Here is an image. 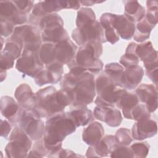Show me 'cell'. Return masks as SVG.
<instances>
[{"label": "cell", "instance_id": "cell-1", "mask_svg": "<svg viewBox=\"0 0 158 158\" xmlns=\"http://www.w3.org/2000/svg\"><path fill=\"white\" fill-rule=\"evenodd\" d=\"M60 86L69 94L74 106L89 104L96 96L94 77L88 71L81 73L69 71L64 75Z\"/></svg>", "mask_w": 158, "mask_h": 158}, {"label": "cell", "instance_id": "cell-2", "mask_svg": "<svg viewBox=\"0 0 158 158\" xmlns=\"http://www.w3.org/2000/svg\"><path fill=\"white\" fill-rule=\"evenodd\" d=\"M76 128V125L67 112L62 111L48 118L43 140L49 154L62 148V141L75 132Z\"/></svg>", "mask_w": 158, "mask_h": 158}, {"label": "cell", "instance_id": "cell-3", "mask_svg": "<svg viewBox=\"0 0 158 158\" xmlns=\"http://www.w3.org/2000/svg\"><path fill=\"white\" fill-rule=\"evenodd\" d=\"M35 105L33 108L41 117H49L62 112L72 103L69 94L64 90H57L53 86L41 89L36 93Z\"/></svg>", "mask_w": 158, "mask_h": 158}, {"label": "cell", "instance_id": "cell-4", "mask_svg": "<svg viewBox=\"0 0 158 158\" xmlns=\"http://www.w3.org/2000/svg\"><path fill=\"white\" fill-rule=\"evenodd\" d=\"M96 91L98 96L94 101L97 106H115L121 95L127 90L116 84L104 72L95 80Z\"/></svg>", "mask_w": 158, "mask_h": 158}, {"label": "cell", "instance_id": "cell-5", "mask_svg": "<svg viewBox=\"0 0 158 158\" xmlns=\"http://www.w3.org/2000/svg\"><path fill=\"white\" fill-rule=\"evenodd\" d=\"M102 53V46L98 42H89L80 46L73 59L81 68L91 73H96L103 68L99 59Z\"/></svg>", "mask_w": 158, "mask_h": 158}, {"label": "cell", "instance_id": "cell-6", "mask_svg": "<svg viewBox=\"0 0 158 158\" xmlns=\"http://www.w3.org/2000/svg\"><path fill=\"white\" fill-rule=\"evenodd\" d=\"M9 138V141L5 148L7 157L10 158L27 157L32 141L26 132L19 126L15 125Z\"/></svg>", "mask_w": 158, "mask_h": 158}, {"label": "cell", "instance_id": "cell-7", "mask_svg": "<svg viewBox=\"0 0 158 158\" xmlns=\"http://www.w3.org/2000/svg\"><path fill=\"white\" fill-rule=\"evenodd\" d=\"M41 118L33 109H23L17 124L31 139L39 140L44 132V124Z\"/></svg>", "mask_w": 158, "mask_h": 158}, {"label": "cell", "instance_id": "cell-8", "mask_svg": "<svg viewBox=\"0 0 158 158\" xmlns=\"http://www.w3.org/2000/svg\"><path fill=\"white\" fill-rule=\"evenodd\" d=\"M72 37L80 46L89 42H98L101 44L106 42L104 30L97 20L81 28L77 27L73 30Z\"/></svg>", "mask_w": 158, "mask_h": 158}, {"label": "cell", "instance_id": "cell-9", "mask_svg": "<svg viewBox=\"0 0 158 158\" xmlns=\"http://www.w3.org/2000/svg\"><path fill=\"white\" fill-rule=\"evenodd\" d=\"M12 36L22 40L23 49L38 51L41 46V33L33 25H22L14 28Z\"/></svg>", "mask_w": 158, "mask_h": 158}, {"label": "cell", "instance_id": "cell-10", "mask_svg": "<svg viewBox=\"0 0 158 158\" xmlns=\"http://www.w3.org/2000/svg\"><path fill=\"white\" fill-rule=\"evenodd\" d=\"M15 67L19 72L35 78L43 69L44 64L37 51L23 49L16 62Z\"/></svg>", "mask_w": 158, "mask_h": 158}, {"label": "cell", "instance_id": "cell-11", "mask_svg": "<svg viewBox=\"0 0 158 158\" xmlns=\"http://www.w3.org/2000/svg\"><path fill=\"white\" fill-rule=\"evenodd\" d=\"M63 73V64L55 60L46 65V69H43L34 78V81L37 85L40 86L49 83L55 84L62 79Z\"/></svg>", "mask_w": 158, "mask_h": 158}, {"label": "cell", "instance_id": "cell-12", "mask_svg": "<svg viewBox=\"0 0 158 158\" xmlns=\"http://www.w3.org/2000/svg\"><path fill=\"white\" fill-rule=\"evenodd\" d=\"M135 52L139 59L143 62L146 71L157 69V52L151 41L137 44Z\"/></svg>", "mask_w": 158, "mask_h": 158}, {"label": "cell", "instance_id": "cell-13", "mask_svg": "<svg viewBox=\"0 0 158 158\" xmlns=\"http://www.w3.org/2000/svg\"><path fill=\"white\" fill-rule=\"evenodd\" d=\"M135 92L139 101L144 103L150 113L156 110L157 108V91L156 86L143 83L139 85Z\"/></svg>", "mask_w": 158, "mask_h": 158}, {"label": "cell", "instance_id": "cell-14", "mask_svg": "<svg viewBox=\"0 0 158 158\" xmlns=\"http://www.w3.org/2000/svg\"><path fill=\"white\" fill-rule=\"evenodd\" d=\"M93 115L95 118L112 127L119 126L122 121L120 111L114 106H97L94 109Z\"/></svg>", "mask_w": 158, "mask_h": 158}, {"label": "cell", "instance_id": "cell-15", "mask_svg": "<svg viewBox=\"0 0 158 158\" xmlns=\"http://www.w3.org/2000/svg\"><path fill=\"white\" fill-rule=\"evenodd\" d=\"M0 15L13 25H22L27 20V14L20 12L13 1H0Z\"/></svg>", "mask_w": 158, "mask_h": 158}, {"label": "cell", "instance_id": "cell-16", "mask_svg": "<svg viewBox=\"0 0 158 158\" xmlns=\"http://www.w3.org/2000/svg\"><path fill=\"white\" fill-rule=\"evenodd\" d=\"M157 130L156 122L151 118L138 120L132 127L131 135L133 139L141 141L156 135Z\"/></svg>", "mask_w": 158, "mask_h": 158}, {"label": "cell", "instance_id": "cell-17", "mask_svg": "<svg viewBox=\"0 0 158 158\" xmlns=\"http://www.w3.org/2000/svg\"><path fill=\"white\" fill-rule=\"evenodd\" d=\"M116 144L115 136L106 135L102 138L96 144L88 148L86 156L87 157H109Z\"/></svg>", "mask_w": 158, "mask_h": 158}, {"label": "cell", "instance_id": "cell-18", "mask_svg": "<svg viewBox=\"0 0 158 158\" xmlns=\"http://www.w3.org/2000/svg\"><path fill=\"white\" fill-rule=\"evenodd\" d=\"M23 108L20 106L12 97L4 96L1 98V112L2 115L7 118L10 122L17 124L23 110Z\"/></svg>", "mask_w": 158, "mask_h": 158}, {"label": "cell", "instance_id": "cell-19", "mask_svg": "<svg viewBox=\"0 0 158 158\" xmlns=\"http://www.w3.org/2000/svg\"><path fill=\"white\" fill-rule=\"evenodd\" d=\"M77 47L70 39L55 44L56 60L62 64H68L75 57Z\"/></svg>", "mask_w": 158, "mask_h": 158}, {"label": "cell", "instance_id": "cell-20", "mask_svg": "<svg viewBox=\"0 0 158 158\" xmlns=\"http://www.w3.org/2000/svg\"><path fill=\"white\" fill-rule=\"evenodd\" d=\"M143 75V69L138 65L127 67L121 79L120 86L125 89H135L141 82Z\"/></svg>", "mask_w": 158, "mask_h": 158}, {"label": "cell", "instance_id": "cell-21", "mask_svg": "<svg viewBox=\"0 0 158 158\" xmlns=\"http://www.w3.org/2000/svg\"><path fill=\"white\" fill-rule=\"evenodd\" d=\"M14 96L23 109H33L35 105L36 95L26 83H22L16 88Z\"/></svg>", "mask_w": 158, "mask_h": 158}, {"label": "cell", "instance_id": "cell-22", "mask_svg": "<svg viewBox=\"0 0 158 158\" xmlns=\"http://www.w3.org/2000/svg\"><path fill=\"white\" fill-rule=\"evenodd\" d=\"M114 27L122 38L130 40L135 33V24L125 15H116Z\"/></svg>", "mask_w": 158, "mask_h": 158}, {"label": "cell", "instance_id": "cell-23", "mask_svg": "<svg viewBox=\"0 0 158 158\" xmlns=\"http://www.w3.org/2000/svg\"><path fill=\"white\" fill-rule=\"evenodd\" d=\"M67 114L73 120L77 127L86 126L94 119L92 111L88 109L86 105L75 106L74 108L67 112Z\"/></svg>", "mask_w": 158, "mask_h": 158}, {"label": "cell", "instance_id": "cell-24", "mask_svg": "<svg viewBox=\"0 0 158 158\" xmlns=\"http://www.w3.org/2000/svg\"><path fill=\"white\" fill-rule=\"evenodd\" d=\"M41 6L43 12L46 14L55 13L63 9H73L77 10L80 7V1H40Z\"/></svg>", "mask_w": 158, "mask_h": 158}, {"label": "cell", "instance_id": "cell-25", "mask_svg": "<svg viewBox=\"0 0 158 158\" xmlns=\"http://www.w3.org/2000/svg\"><path fill=\"white\" fill-rule=\"evenodd\" d=\"M116 15L112 13H104L102 14L99 19V23L104 30L106 41L112 44L119 41V36L114 27Z\"/></svg>", "mask_w": 158, "mask_h": 158}, {"label": "cell", "instance_id": "cell-26", "mask_svg": "<svg viewBox=\"0 0 158 158\" xmlns=\"http://www.w3.org/2000/svg\"><path fill=\"white\" fill-rule=\"evenodd\" d=\"M104 130L102 125L98 122L90 123L83 131V141L89 146L96 144L103 136Z\"/></svg>", "mask_w": 158, "mask_h": 158}, {"label": "cell", "instance_id": "cell-27", "mask_svg": "<svg viewBox=\"0 0 158 158\" xmlns=\"http://www.w3.org/2000/svg\"><path fill=\"white\" fill-rule=\"evenodd\" d=\"M125 14L124 15L134 23L140 21L143 19L146 14V10L136 1H125Z\"/></svg>", "mask_w": 158, "mask_h": 158}, {"label": "cell", "instance_id": "cell-28", "mask_svg": "<svg viewBox=\"0 0 158 158\" xmlns=\"http://www.w3.org/2000/svg\"><path fill=\"white\" fill-rule=\"evenodd\" d=\"M41 39L44 42L57 43L70 39L68 33L63 27H56L41 31Z\"/></svg>", "mask_w": 158, "mask_h": 158}, {"label": "cell", "instance_id": "cell-29", "mask_svg": "<svg viewBox=\"0 0 158 158\" xmlns=\"http://www.w3.org/2000/svg\"><path fill=\"white\" fill-rule=\"evenodd\" d=\"M139 103L136 93L128 92L127 90L121 95L115 106L122 110L123 115Z\"/></svg>", "mask_w": 158, "mask_h": 158}, {"label": "cell", "instance_id": "cell-30", "mask_svg": "<svg viewBox=\"0 0 158 158\" xmlns=\"http://www.w3.org/2000/svg\"><path fill=\"white\" fill-rule=\"evenodd\" d=\"M37 25L41 31L56 27H63L64 22L60 16L56 13H52L40 18Z\"/></svg>", "mask_w": 158, "mask_h": 158}, {"label": "cell", "instance_id": "cell-31", "mask_svg": "<svg viewBox=\"0 0 158 158\" xmlns=\"http://www.w3.org/2000/svg\"><path fill=\"white\" fill-rule=\"evenodd\" d=\"M23 48V44L22 40L18 37L12 36L6 40L4 50L2 51L7 52L14 59H17L22 55L21 52Z\"/></svg>", "mask_w": 158, "mask_h": 158}, {"label": "cell", "instance_id": "cell-32", "mask_svg": "<svg viewBox=\"0 0 158 158\" xmlns=\"http://www.w3.org/2000/svg\"><path fill=\"white\" fill-rule=\"evenodd\" d=\"M38 54L41 62L45 65L56 60L55 54V43L44 42L39 49Z\"/></svg>", "mask_w": 158, "mask_h": 158}, {"label": "cell", "instance_id": "cell-33", "mask_svg": "<svg viewBox=\"0 0 158 158\" xmlns=\"http://www.w3.org/2000/svg\"><path fill=\"white\" fill-rule=\"evenodd\" d=\"M136 45L137 44L135 43H130L127 48L125 54L121 57L120 63L125 68L138 65L139 59L135 52Z\"/></svg>", "mask_w": 158, "mask_h": 158}, {"label": "cell", "instance_id": "cell-34", "mask_svg": "<svg viewBox=\"0 0 158 158\" xmlns=\"http://www.w3.org/2000/svg\"><path fill=\"white\" fill-rule=\"evenodd\" d=\"M96 15L91 8L83 7L77 12L76 25L77 28H81L91 24L96 21Z\"/></svg>", "mask_w": 158, "mask_h": 158}, {"label": "cell", "instance_id": "cell-35", "mask_svg": "<svg viewBox=\"0 0 158 158\" xmlns=\"http://www.w3.org/2000/svg\"><path fill=\"white\" fill-rule=\"evenodd\" d=\"M124 117L127 119L138 121L150 118L151 114L144 104L138 103L128 113L125 114Z\"/></svg>", "mask_w": 158, "mask_h": 158}, {"label": "cell", "instance_id": "cell-36", "mask_svg": "<svg viewBox=\"0 0 158 158\" xmlns=\"http://www.w3.org/2000/svg\"><path fill=\"white\" fill-rule=\"evenodd\" d=\"M125 69L117 62L107 64L104 67V72L117 85L120 86V81Z\"/></svg>", "mask_w": 158, "mask_h": 158}, {"label": "cell", "instance_id": "cell-37", "mask_svg": "<svg viewBox=\"0 0 158 158\" xmlns=\"http://www.w3.org/2000/svg\"><path fill=\"white\" fill-rule=\"evenodd\" d=\"M116 143L122 146H128L133 141L131 133L129 129L121 128L118 129L115 135Z\"/></svg>", "mask_w": 158, "mask_h": 158}, {"label": "cell", "instance_id": "cell-38", "mask_svg": "<svg viewBox=\"0 0 158 158\" xmlns=\"http://www.w3.org/2000/svg\"><path fill=\"white\" fill-rule=\"evenodd\" d=\"M149 148L150 146L146 141L134 143L130 146L134 154V157L138 158L146 157L149 153Z\"/></svg>", "mask_w": 158, "mask_h": 158}, {"label": "cell", "instance_id": "cell-39", "mask_svg": "<svg viewBox=\"0 0 158 158\" xmlns=\"http://www.w3.org/2000/svg\"><path fill=\"white\" fill-rule=\"evenodd\" d=\"M147 12L145 14L146 19L152 24L156 25L157 22V1H146Z\"/></svg>", "mask_w": 158, "mask_h": 158}, {"label": "cell", "instance_id": "cell-40", "mask_svg": "<svg viewBox=\"0 0 158 158\" xmlns=\"http://www.w3.org/2000/svg\"><path fill=\"white\" fill-rule=\"evenodd\" d=\"M49 153V151L46 149L43 140L39 139L33 145V148L30 151L27 157H43L46 156Z\"/></svg>", "mask_w": 158, "mask_h": 158}, {"label": "cell", "instance_id": "cell-41", "mask_svg": "<svg viewBox=\"0 0 158 158\" xmlns=\"http://www.w3.org/2000/svg\"><path fill=\"white\" fill-rule=\"evenodd\" d=\"M109 157H134V154L130 147L122 146L116 144L112 151Z\"/></svg>", "mask_w": 158, "mask_h": 158}, {"label": "cell", "instance_id": "cell-42", "mask_svg": "<svg viewBox=\"0 0 158 158\" xmlns=\"http://www.w3.org/2000/svg\"><path fill=\"white\" fill-rule=\"evenodd\" d=\"M14 57L7 52L4 51H1L0 67L1 69L8 70L13 67L14 64Z\"/></svg>", "mask_w": 158, "mask_h": 158}, {"label": "cell", "instance_id": "cell-43", "mask_svg": "<svg viewBox=\"0 0 158 158\" xmlns=\"http://www.w3.org/2000/svg\"><path fill=\"white\" fill-rule=\"evenodd\" d=\"M156 25L150 23L145 17L138 22L135 26L137 29V32L143 34H150L151 30Z\"/></svg>", "mask_w": 158, "mask_h": 158}, {"label": "cell", "instance_id": "cell-44", "mask_svg": "<svg viewBox=\"0 0 158 158\" xmlns=\"http://www.w3.org/2000/svg\"><path fill=\"white\" fill-rule=\"evenodd\" d=\"M19 10L23 14L29 13L33 8L34 2L29 0H15L13 1Z\"/></svg>", "mask_w": 158, "mask_h": 158}, {"label": "cell", "instance_id": "cell-45", "mask_svg": "<svg viewBox=\"0 0 158 158\" xmlns=\"http://www.w3.org/2000/svg\"><path fill=\"white\" fill-rule=\"evenodd\" d=\"M48 157H82L83 156L77 154L73 151L69 149H63L62 148L59 149L58 151L48 154L47 155Z\"/></svg>", "mask_w": 158, "mask_h": 158}, {"label": "cell", "instance_id": "cell-46", "mask_svg": "<svg viewBox=\"0 0 158 158\" xmlns=\"http://www.w3.org/2000/svg\"><path fill=\"white\" fill-rule=\"evenodd\" d=\"M14 25L9 21L1 17V36L7 37L13 33Z\"/></svg>", "mask_w": 158, "mask_h": 158}, {"label": "cell", "instance_id": "cell-47", "mask_svg": "<svg viewBox=\"0 0 158 158\" xmlns=\"http://www.w3.org/2000/svg\"><path fill=\"white\" fill-rule=\"evenodd\" d=\"M11 131V125L6 120L1 119V136L4 138H7Z\"/></svg>", "mask_w": 158, "mask_h": 158}, {"label": "cell", "instance_id": "cell-48", "mask_svg": "<svg viewBox=\"0 0 158 158\" xmlns=\"http://www.w3.org/2000/svg\"><path fill=\"white\" fill-rule=\"evenodd\" d=\"M148 77L154 83L155 86L157 87V69H155L151 70L146 71Z\"/></svg>", "mask_w": 158, "mask_h": 158}, {"label": "cell", "instance_id": "cell-49", "mask_svg": "<svg viewBox=\"0 0 158 158\" xmlns=\"http://www.w3.org/2000/svg\"><path fill=\"white\" fill-rule=\"evenodd\" d=\"M149 36H150V34H143L136 31L133 37L136 41L141 43V42H144L147 39H148Z\"/></svg>", "mask_w": 158, "mask_h": 158}, {"label": "cell", "instance_id": "cell-50", "mask_svg": "<svg viewBox=\"0 0 158 158\" xmlns=\"http://www.w3.org/2000/svg\"><path fill=\"white\" fill-rule=\"evenodd\" d=\"M103 1H81L80 2L83 6H92L95 3H101Z\"/></svg>", "mask_w": 158, "mask_h": 158}, {"label": "cell", "instance_id": "cell-51", "mask_svg": "<svg viewBox=\"0 0 158 158\" xmlns=\"http://www.w3.org/2000/svg\"><path fill=\"white\" fill-rule=\"evenodd\" d=\"M6 77V70L1 69V81L2 82Z\"/></svg>", "mask_w": 158, "mask_h": 158}]
</instances>
